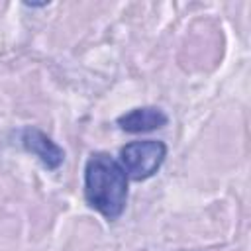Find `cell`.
<instances>
[{"label":"cell","instance_id":"3","mask_svg":"<svg viewBox=\"0 0 251 251\" xmlns=\"http://www.w3.org/2000/svg\"><path fill=\"white\" fill-rule=\"evenodd\" d=\"M22 147L31 153L47 171H57L65 163V151L39 127L27 126L20 133Z\"/></svg>","mask_w":251,"mask_h":251},{"label":"cell","instance_id":"2","mask_svg":"<svg viewBox=\"0 0 251 251\" xmlns=\"http://www.w3.org/2000/svg\"><path fill=\"white\" fill-rule=\"evenodd\" d=\"M167 159V145L159 139L129 141L120 149V165L127 178L147 180L151 178Z\"/></svg>","mask_w":251,"mask_h":251},{"label":"cell","instance_id":"4","mask_svg":"<svg viewBox=\"0 0 251 251\" xmlns=\"http://www.w3.org/2000/svg\"><path fill=\"white\" fill-rule=\"evenodd\" d=\"M116 124L126 133H147L165 127L169 124V116L157 106H139L118 116Z\"/></svg>","mask_w":251,"mask_h":251},{"label":"cell","instance_id":"1","mask_svg":"<svg viewBox=\"0 0 251 251\" xmlns=\"http://www.w3.org/2000/svg\"><path fill=\"white\" fill-rule=\"evenodd\" d=\"M127 175L120 161L98 151L84 165V200L108 222H116L127 204Z\"/></svg>","mask_w":251,"mask_h":251}]
</instances>
